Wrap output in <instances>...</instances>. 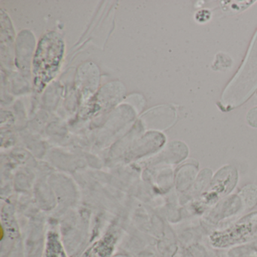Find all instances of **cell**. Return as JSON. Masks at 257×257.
Instances as JSON below:
<instances>
[{"label": "cell", "instance_id": "1", "mask_svg": "<svg viewBox=\"0 0 257 257\" xmlns=\"http://www.w3.org/2000/svg\"><path fill=\"white\" fill-rule=\"evenodd\" d=\"M62 37L55 32L44 34L39 41L33 60L34 88L40 92L58 75L64 59Z\"/></svg>", "mask_w": 257, "mask_h": 257}, {"label": "cell", "instance_id": "2", "mask_svg": "<svg viewBox=\"0 0 257 257\" xmlns=\"http://www.w3.org/2000/svg\"><path fill=\"white\" fill-rule=\"evenodd\" d=\"M257 233V214L249 215L225 232L213 235V242L219 246L233 244L249 238Z\"/></svg>", "mask_w": 257, "mask_h": 257}]
</instances>
